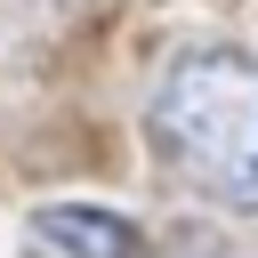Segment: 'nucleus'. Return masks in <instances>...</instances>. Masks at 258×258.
Segmentation results:
<instances>
[{
	"label": "nucleus",
	"mask_w": 258,
	"mask_h": 258,
	"mask_svg": "<svg viewBox=\"0 0 258 258\" xmlns=\"http://www.w3.org/2000/svg\"><path fill=\"white\" fill-rule=\"evenodd\" d=\"M145 137L161 169L210 202L258 218V48H185L145 97Z\"/></svg>",
	"instance_id": "f257e3e1"
},
{
	"label": "nucleus",
	"mask_w": 258,
	"mask_h": 258,
	"mask_svg": "<svg viewBox=\"0 0 258 258\" xmlns=\"http://www.w3.org/2000/svg\"><path fill=\"white\" fill-rule=\"evenodd\" d=\"M32 234L64 258H137V226L97 202H48V210H32Z\"/></svg>",
	"instance_id": "f03ea898"
},
{
	"label": "nucleus",
	"mask_w": 258,
	"mask_h": 258,
	"mask_svg": "<svg viewBox=\"0 0 258 258\" xmlns=\"http://www.w3.org/2000/svg\"><path fill=\"white\" fill-rule=\"evenodd\" d=\"M177 258H218V250H177Z\"/></svg>",
	"instance_id": "7ed1b4c3"
}]
</instances>
